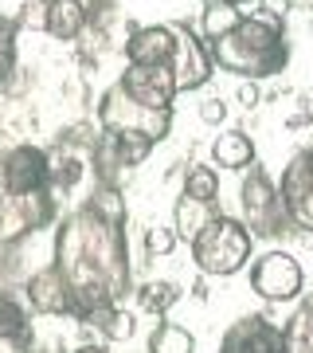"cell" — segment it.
<instances>
[{
	"instance_id": "cell-12",
	"label": "cell",
	"mask_w": 313,
	"mask_h": 353,
	"mask_svg": "<svg viewBox=\"0 0 313 353\" xmlns=\"http://www.w3.org/2000/svg\"><path fill=\"white\" fill-rule=\"evenodd\" d=\"M118 87H122L129 99L145 102V106L173 110L176 79H173V71H169V67H125V75L118 79Z\"/></svg>"
},
{
	"instance_id": "cell-11",
	"label": "cell",
	"mask_w": 313,
	"mask_h": 353,
	"mask_svg": "<svg viewBox=\"0 0 313 353\" xmlns=\"http://www.w3.org/2000/svg\"><path fill=\"white\" fill-rule=\"evenodd\" d=\"M24 303L32 314L43 318H71V290L63 283V275L55 267H39L24 279Z\"/></svg>"
},
{
	"instance_id": "cell-15",
	"label": "cell",
	"mask_w": 313,
	"mask_h": 353,
	"mask_svg": "<svg viewBox=\"0 0 313 353\" xmlns=\"http://www.w3.org/2000/svg\"><path fill=\"white\" fill-rule=\"evenodd\" d=\"M0 338H32V310L24 294L0 287Z\"/></svg>"
},
{
	"instance_id": "cell-4",
	"label": "cell",
	"mask_w": 313,
	"mask_h": 353,
	"mask_svg": "<svg viewBox=\"0 0 313 353\" xmlns=\"http://www.w3.org/2000/svg\"><path fill=\"white\" fill-rule=\"evenodd\" d=\"M98 130L110 141L122 145L125 161L138 165V161H145V153H149L157 141L169 138V130H173V110L145 106V102L129 99V94L114 83V87L98 99Z\"/></svg>"
},
{
	"instance_id": "cell-24",
	"label": "cell",
	"mask_w": 313,
	"mask_h": 353,
	"mask_svg": "<svg viewBox=\"0 0 313 353\" xmlns=\"http://www.w3.org/2000/svg\"><path fill=\"white\" fill-rule=\"evenodd\" d=\"M200 118L208 122V126H219L227 118V102L224 99H208V102H200Z\"/></svg>"
},
{
	"instance_id": "cell-1",
	"label": "cell",
	"mask_w": 313,
	"mask_h": 353,
	"mask_svg": "<svg viewBox=\"0 0 313 353\" xmlns=\"http://www.w3.org/2000/svg\"><path fill=\"white\" fill-rule=\"evenodd\" d=\"M51 267L71 290V318L87 322L94 310L118 306L129 294V240L125 220L102 216L90 204H78L55 224V259Z\"/></svg>"
},
{
	"instance_id": "cell-22",
	"label": "cell",
	"mask_w": 313,
	"mask_h": 353,
	"mask_svg": "<svg viewBox=\"0 0 313 353\" xmlns=\"http://www.w3.org/2000/svg\"><path fill=\"white\" fill-rule=\"evenodd\" d=\"M47 4H51V0H20L16 28H28V32H47Z\"/></svg>"
},
{
	"instance_id": "cell-7",
	"label": "cell",
	"mask_w": 313,
	"mask_h": 353,
	"mask_svg": "<svg viewBox=\"0 0 313 353\" xmlns=\"http://www.w3.org/2000/svg\"><path fill=\"white\" fill-rule=\"evenodd\" d=\"M305 287V271L290 252H266L250 263V290L263 303H290Z\"/></svg>"
},
{
	"instance_id": "cell-17",
	"label": "cell",
	"mask_w": 313,
	"mask_h": 353,
	"mask_svg": "<svg viewBox=\"0 0 313 353\" xmlns=\"http://www.w3.org/2000/svg\"><path fill=\"white\" fill-rule=\"evenodd\" d=\"M149 353H196V338L180 322H157L149 334Z\"/></svg>"
},
{
	"instance_id": "cell-19",
	"label": "cell",
	"mask_w": 313,
	"mask_h": 353,
	"mask_svg": "<svg viewBox=\"0 0 313 353\" xmlns=\"http://www.w3.org/2000/svg\"><path fill=\"white\" fill-rule=\"evenodd\" d=\"M188 201H200V204H215L219 201V173L212 165H192L184 173V192Z\"/></svg>"
},
{
	"instance_id": "cell-28",
	"label": "cell",
	"mask_w": 313,
	"mask_h": 353,
	"mask_svg": "<svg viewBox=\"0 0 313 353\" xmlns=\"http://www.w3.org/2000/svg\"><path fill=\"white\" fill-rule=\"evenodd\" d=\"M294 8H313V0H290Z\"/></svg>"
},
{
	"instance_id": "cell-18",
	"label": "cell",
	"mask_w": 313,
	"mask_h": 353,
	"mask_svg": "<svg viewBox=\"0 0 313 353\" xmlns=\"http://www.w3.org/2000/svg\"><path fill=\"white\" fill-rule=\"evenodd\" d=\"M212 216H215V204H200V201H188V196H180V201H176V212H173L176 240H192V236H196V232L212 220Z\"/></svg>"
},
{
	"instance_id": "cell-14",
	"label": "cell",
	"mask_w": 313,
	"mask_h": 353,
	"mask_svg": "<svg viewBox=\"0 0 313 353\" xmlns=\"http://www.w3.org/2000/svg\"><path fill=\"white\" fill-rule=\"evenodd\" d=\"M212 161L219 165V169H247V165H255V141H250V134H243V130H224V134H215Z\"/></svg>"
},
{
	"instance_id": "cell-8",
	"label": "cell",
	"mask_w": 313,
	"mask_h": 353,
	"mask_svg": "<svg viewBox=\"0 0 313 353\" xmlns=\"http://www.w3.org/2000/svg\"><path fill=\"white\" fill-rule=\"evenodd\" d=\"M47 165L51 153L39 145H12L0 157V189L8 196H32L47 189Z\"/></svg>"
},
{
	"instance_id": "cell-16",
	"label": "cell",
	"mask_w": 313,
	"mask_h": 353,
	"mask_svg": "<svg viewBox=\"0 0 313 353\" xmlns=\"http://www.w3.org/2000/svg\"><path fill=\"white\" fill-rule=\"evenodd\" d=\"M282 341L286 353H313V294L290 314V322L282 326Z\"/></svg>"
},
{
	"instance_id": "cell-26",
	"label": "cell",
	"mask_w": 313,
	"mask_h": 353,
	"mask_svg": "<svg viewBox=\"0 0 313 353\" xmlns=\"http://www.w3.org/2000/svg\"><path fill=\"white\" fill-rule=\"evenodd\" d=\"M71 353H110L106 345H94V341H87V345H78V350H71Z\"/></svg>"
},
{
	"instance_id": "cell-6",
	"label": "cell",
	"mask_w": 313,
	"mask_h": 353,
	"mask_svg": "<svg viewBox=\"0 0 313 353\" xmlns=\"http://www.w3.org/2000/svg\"><path fill=\"white\" fill-rule=\"evenodd\" d=\"M250 173L243 176V228L250 236H278L290 228L286 204L278 196V185L270 181L263 165H247Z\"/></svg>"
},
{
	"instance_id": "cell-2",
	"label": "cell",
	"mask_w": 313,
	"mask_h": 353,
	"mask_svg": "<svg viewBox=\"0 0 313 353\" xmlns=\"http://www.w3.org/2000/svg\"><path fill=\"white\" fill-rule=\"evenodd\" d=\"M208 59L219 71H231L239 79H270L290 63V43L282 16L270 8H243L239 20L224 36L204 39Z\"/></svg>"
},
{
	"instance_id": "cell-3",
	"label": "cell",
	"mask_w": 313,
	"mask_h": 353,
	"mask_svg": "<svg viewBox=\"0 0 313 353\" xmlns=\"http://www.w3.org/2000/svg\"><path fill=\"white\" fill-rule=\"evenodd\" d=\"M129 67H169L176 79V94L200 90L212 79V59L204 39L188 24H145L125 39Z\"/></svg>"
},
{
	"instance_id": "cell-27",
	"label": "cell",
	"mask_w": 313,
	"mask_h": 353,
	"mask_svg": "<svg viewBox=\"0 0 313 353\" xmlns=\"http://www.w3.org/2000/svg\"><path fill=\"white\" fill-rule=\"evenodd\" d=\"M239 99L247 102V106H255V99H259V94H255V87H243V94H239Z\"/></svg>"
},
{
	"instance_id": "cell-21",
	"label": "cell",
	"mask_w": 313,
	"mask_h": 353,
	"mask_svg": "<svg viewBox=\"0 0 313 353\" xmlns=\"http://www.w3.org/2000/svg\"><path fill=\"white\" fill-rule=\"evenodd\" d=\"M16 71V20L0 12V83Z\"/></svg>"
},
{
	"instance_id": "cell-10",
	"label": "cell",
	"mask_w": 313,
	"mask_h": 353,
	"mask_svg": "<svg viewBox=\"0 0 313 353\" xmlns=\"http://www.w3.org/2000/svg\"><path fill=\"white\" fill-rule=\"evenodd\" d=\"M219 353H286L282 326L266 314H247L231 322L219 338Z\"/></svg>"
},
{
	"instance_id": "cell-20",
	"label": "cell",
	"mask_w": 313,
	"mask_h": 353,
	"mask_svg": "<svg viewBox=\"0 0 313 353\" xmlns=\"http://www.w3.org/2000/svg\"><path fill=\"white\" fill-rule=\"evenodd\" d=\"M176 299H180V290L173 283H164V279H153V283L138 287V306L145 314H169L176 306Z\"/></svg>"
},
{
	"instance_id": "cell-13",
	"label": "cell",
	"mask_w": 313,
	"mask_h": 353,
	"mask_svg": "<svg viewBox=\"0 0 313 353\" xmlns=\"http://www.w3.org/2000/svg\"><path fill=\"white\" fill-rule=\"evenodd\" d=\"M87 24H90V16L78 0H51L47 4V36L51 39L71 43V39H78L87 32Z\"/></svg>"
},
{
	"instance_id": "cell-25",
	"label": "cell",
	"mask_w": 313,
	"mask_h": 353,
	"mask_svg": "<svg viewBox=\"0 0 313 353\" xmlns=\"http://www.w3.org/2000/svg\"><path fill=\"white\" fill-rule=\"evenodd\" d=\"M78 4L87 8V16H90V20H94V16H102V12H110V8H114L110 0H78Z\"/></svg>"
},
{
	"instance_id": "cell-5",
	"label": "cell",
	"mask_w": 313,
	"mask_h": 353,
	"mask_svg": "<svg viewBox=\"0 0 313 353\" xmlns=\"http://www.w3.org/2000/svg\"><path fill=\"white\" fill-rule=\"evenodd\" d=\"M188 243H192V263L200 267L204 275H215V279L239 275L255 259L250 255L255 252V236L243 228V220L224 212H215Z\"/></svg>"
},
{
	"instance_id": "cell-30",
	"label": "cell",
	"mask_w": 313,
	"mask_h": 353,
	"mask_svg": "<svg viewBox=\"0 0 313 353\" xmlns=\"http://www.w3.org/2000/svg\"><path fill=\"white\" fill-rule=\"evenodd\" d=\"M28 353H47V350H36V345H32V350H28Z\"/></svg>"
},
{
	"instance_id": "cell-29",
	"label": "cell",
	"mask_w": 313,
	"mask_h": 353,
	"mask_svg": "<svg viewBox=\"0 0 313 353\" xmlns=\"http://www.w3.org/2000/svg\"><path fill=\"white\" fill-rule=\"evenodd\" d=\"M224 4H259V0H224Z\"/></svg>"
},
{
	"instance_id": "cell-23",
	"label": "cell",
	"mask_w": 313,
	"mask_h": 353,
	"mask_svg": "<svg viewBox=\"0 0 313 353\" xmlns=\"http://www.w3.org/2000/svg\"><path fill=\"white\" fill-rule=\"evenodd\" d=\"M173 248H176L173 228H149V232H145V252H149V259H164Z\"/></svg>"
},
{
	"instance_id": "cell-9",
	"label": "cell",
	"mask_w": 313,
	"mask_h": 353,
	"mask_svg": "<svg viewBox=\"0 0 313 353\" xmlns=\"http://www.w3.org/2000/svg\"><path fill=\"white\" fill-rule=\"evenodd\" d=\"M278 196L286 204L290 228H301V232L313 236V150L298 153L286 165L282 185H278Z\"/></svg>"
}]
</instances>
